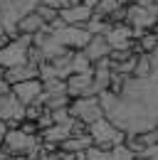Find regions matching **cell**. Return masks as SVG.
Returning <instances> with one entry per match:
<instances>
[{
  "label": "cell",
  "instance_id": "6da1fadb",
  "mask_svg": "<svg viewBox=\"0 0 158 160\" xmlns=\"http://www.w3.org/2000/svg\"><path fill=\"white\" fill-rule=\"evenodd\" d=\"M156 89H158L156 77H148V79L129 77L126 84L121 86V91L116 94L118 101L114 111L106 113L104 118L126 136L156 131V111H158Z\"/></svg>",
  "mask_w": 158,
  "mask_h": 160
},
{
  "label": "cell",
  "instance_id": "7a4b0ae2",
  "mask_svg": "<svg viewBox=\"0 0 158 160\" xmlns=\"http://www.w3.org/2000/svg\"><path fill=\"white\" fill-rule=\"evenodd\" d=\"M87 136L92 138V145H97L101 150H111L114 145H121L126 138V133L116 131L106 118H99L92 126H87Z\"/></svg>",
  "mask_w": 158,
  "mask_h": 160
},
{
  "label": "cell",
  "instance_id": "3957f363",
  "mask_svg": "<svg viewBox=\"0 0 158 160\" xmlns=\"http://www.w3.org/2000/svg\"><path fill=\"white\" fill-rule=\"evenodd\" d=\"M158 8H141V5H126V27L134 30V40H138L141 32H148V30H158Z\"/></svg>",
  "mask_w": 158,
  "mask_h": 160
},
{
  "label": "cell",
  "instance_id": "277c9868",
  "mask_svg": "<svg viewBox=\"0 0 158 160\" xmlns=\"http://www.w3.org/2000/svg\"><path fill=\"white\" fill-rule=\"evenodd\" d=\"M32 44V37L27 35H20L18 40H10L3 49H0V69H13V67H20L25 64V57H27V47Z\"/></svg>",
  "mask_w": 158,
  "mask_h": 160
},
{
  "label": "cell",
  "instance_id": "5b68a950",
  "mask_svg": "<svg viewBox=\"0 0 158 160\" xmlns=\"http://www.w3.org/2000/svg\"><path fill=\"white\" fill-rule=\"evenodd\" d=\"M67 111H69V116H72L74 121L84 123V126H92L94 121L104 118L97 96H94V99H72L69 106H67Z\"/></svg>",
  "mask_w": 158,
  "mask_h": 160
},
{
  "label": "cell",
  "instance_id": "8992f818",
  "mask_svg": "<svg viewBox=\"0 0 158 160\" xmlns=\"http://www.w3.org/2000/svg\"><path fill=\"white\" fill-rule=\"evenodd\" d=\"M52 35L57 37V42L64 47V49H72V52H82L84 44L89 42V37H92L84 27H69V25H62V27L55 30Z\"/></svg>",
  "mask_w": 158,
  "mask_h": 160
},
{
  "label": "cell",
  "instance_id": "52a82bcc",
  "mask_svg": "<svg viewBox=\"0 0 158 160\" xmlns=\"http://www.w3.org/2000/svg\"><path fill=\"white\" fill-rule=\"evenodd\" d=\"M104 37H106L111 49H129V44L134 42V30L126 25H109Z\"/></svg>",
  "mask_w": 158,
  "mask_h": 160
},
{
  "label": "cell",
  "instance_id": "ba28073f",
  "mask_svg": "<svg viewBox=\"0 0 158 160\" xmlns=\"http://www.w3.org/2000/svg\"><path fill=\"white\" fill-rule=\"evenodd\" d=\"M109 52H111V47H109V42H106L104 35H92L89 42L84 44V49H82V54L87 57L89 64H94V62H99V59H106Z\"/></svg>",
  "mask_w": 158,
  "mask_h": 160
},
{
  "label": "cell",
  "instance_id": "9c48e42d",
  "mask_svg": "<svg viewBox=\"0 0 158 160\" xmlns=\"http://www.w3.org/2000/svg\"><path fill=\"white\" fill-rule=\"evenodd\" d=\"M10 94H13L22 106H32V103L37 101V96L42 94V84H40V79L22 81V84H15V86L10 89Z\"/></svg>",
  "mask_w": 158,
  "mask_h": 160
},
{
  "label": "cell",
  "instance_id": "30bf717a",
  "mask_svg": "<svg viewBox=\"0 0 158 160\" xmlns=\"http://www.w3.org/2000/svg\"><path fill=\"white\" fill-rule=\"evenodd\" d=\"M0 121L3 123H15L20 126L22 121H25V106L20 103L13 94H8L5 101H3V108H0Z\"/></svg>",
  "mask_w": 158,
  "mask_h": 160
},
{
  "label": "cell",
  "instance_id": "8fae6325",
  "mask_svg": "<svg viewBox=\"0 0 158 160\" xmlns=\"http://www.w3.org/2000/svg\"><path fill=\"white\" fill-rule=\"evenodd\" d=\"M92 18V10L89 8H84L82 2L77 5H69V8H64V10H59V20L64 22V25H69V27H84V22Z\"/></svg>",
  "mask_w": 158,
  "mask_h": 160
},
{
  "label": "cell",
  "instance_id": "7c38bea8",
  "mask_svg": "<svg viewBox=\"0 0 158 160\" xmlns=\"http://www.w3.org/2000/svg\"><path fill=\"white\" fill-rule=\"evenodd\" d=\"M3 79L8 81L10 86L22 84V81H32V79H37V67H32V64H20V67H13V69H5V72H3Z\"/></svg>",
  "mask_w": 158,
  "mask_h": 160
},
{
  "label": "cell",
  "instance_id": "4fadbf2b",
  "mask_svg": "<svg viewBox=\"0 0 158 160\" xmlns=\"http://www.w3.org/2000/svg\"><path fill=\"white\" fill-rule=\"evenodd\" d=\"M47 25L37 18V12L32 10V12H27L22 20L18 22V35H27V37H32V35H37L40 30H45Z\"/></svg>",
  "mask_w": 158,
  "mask_h": 160
},
{
  "label": "cell",
  "instance_id": "5bb4252c",
  "mask_svg": "<svg viewBox=\"0 0 158 160\" xmlns=\"http://www.w3.org/2000/svg\"><path fill=\"white\" fill-rule=\"evenodd\" d=\"M89 145H92V138H89V136H77V138H67L64 143H59V148H57V150L77 155V153H84V150H87Z\"/></svg>",
  "mask_w": 158,
  "mask_h": 160
},
{
  "label": "cell",
  "instance_id": "9a60e30c",
  "mask_svg": "<svg viewBox=\"0 0 158 160\" xmlns=\"http://www.w3.org/2000/svg\"><path fill=\"white\" fill-rule=\"evenodd\" d=\"M138 49H141V54H148V52H156L158 49V30H148V32H141L138 35Z\"/></svg>",
  "mask_w": 158,
  "mask_h": 160
},
{
  "label": "cell",
  "instance_id": "2e32d148",
  "mask_svg": "<svg viewBox=\"0 0 158 160\" xmlns=\"http://www.w3.org/2000/svg\"><path fill=\"white\" fill-rule=\"evenodd\" d=\"M118 5H121L118 0H97V5H94V10H92V12H94L97 18H101V20H106V18H109V15L118 8Z\"/></svg>",
  "mask_w": 158,
  "mask_h": 160
},
{
  "label": "cell",
  "instance_id": "e0dca14e",
  "mask_svg": "<svg viewBox=\"0 0 158 160\" xmlns=\"http://www.w3.org/2000/svg\"><path fill=\"white\" fill-rule=\"evenodd\" d=\"M104 160H134V155H131V150L121 143V145H114L111 150H106V158Z\"/></svg>",
  "mask_w": 158,
  "mask_h": 160
},
{
  "label": "cell",
  "instance_id": "ac0fdd59",
  "mask_svg": "<svg viewBox=\"0 0 158 160\" xmlns=\"http://www.w3.org/2000/svg\"><path fill=\"white\" fill-rule=\"evenodd\" d=\"M35 12H37V18L45 22V25H52V22L59 18L57 10H52V8H45V5H37V8H35Z\"/></svg>",
  "mask_w": 158,
  "mask_h": 160
},
{
  "label": "cell",
  "instance_id": "d6986e66",
  "mask_svg": "<svg viewBox=\"0 0 158 160\" xmlns=\"http://www.w3.org/2000/svg\"><path fill=\"white\" fill-rule=\"evenodd\" d=\"M138 143L143 148H151V145H158V131H146V133H138L136 136Z\"/></svg>",
  "mask_w": 158,
  "mask_h": 160
},
{
  "label": "cell",
  "instance_id": "ffe728a7",
  "mask_svg": "<svg viewBox=\"0 0 158 160\" xmlns=\"http://www.w3.org/2000/svg\"><path fill=\"white\" fill-rule=\"evenodd\" d=\"M82 158L84 160H104L106 158V150H101V148H97V145H89V148L82 153Z\"/></svg>",
  "mask_w": 158,
  "mask_h": 160
},
{
  "label": "cell",
  "instance_id": "44dd1931",
  "mask_svg": "<svg viewBox=\"0 0 158 160\" xmlns=\"http://www.w3.org/2000/svg\"><path fill=\"white\" fill-rule=\"evenodd\" d=\"M40 5H45V8H52V10H64V8H69V0H40Z\"/></svg>",
  "mask_w": 158,
  "mask_h": 160
},
{
  "label": "cell",
  "instance_id": "7402d4cb",
  "mask_svg": "<svg viewBox=\"0 0 158 160\" xmlns=\"http://www.w3.org/2000/svg\"><path fill=\"white\" fill-rule=\"evenodd\" d=\"M18 131H20V133H25V136H37V133H40L37 126H35V123H30V121H22V123L18 126Z\"/></svg>",
  "mask_w": 158,
  "mask_h": 160
},
{
  "label": "cell",
  "instance_id": "603a6c76",
  "mask_svg": "<svg viewBox=\"0 0 158 160\" xmlns=\"http://www.w3.org/2000/svg\"><path fill=\"white\" fill-rule=\"evenodd\" d=\"M20 5L25 8V12H32V10L40 5V0H20Z\"/></svg>",
  "mask_w": 158,
  "mask_h": 160
},
{
  "label": "cell",
  "instance_id": "cb8c5ba5",
  "mask_svg": "<svg viewBox=\"0 0 158 160\" xmlns=\"http://www.w3.org/2000/svg\"><path fill=\"white\" fill-rule=\"evenodd\" d=\"M10 89H13V86H10L8 81L0 77V96H8V94H10Z\"/></svg>",
  "mask_w": 158,
  "mask_h": 160
},
{
  "label": "cell",
  "instance_id": "d4e9b609",
  "mask_svg": "<svg viewBox=\"0 0 158 160\" xmlns=\"http://www.w3.org/2000/svg\"><path fill=\"white\" fill-rule=\"evenodd\" d=\"M3 101H5V96H0V108H3Z\"/></svg>",
  "mask_w": 158,
  "mask_h": 160
},
{
  "label": "cell",
  "instance_id": "484cf974",
  "mask_svg": "<svg viewBox=\"0 0 158 160\" xmlns=\"http://www.w3.org/2000/svg\"><path fill=\"white\" fill-rule=\"evenodd\" d=\"M0 77H3V69H0Z\"/></svg>",
  "mask_w": 158,
  "mask_h": 160
},
{
  "label": "cell",
  "instance_id": "4316f807",
  "mask_svg": "<svg viewBox=\"0 0 158 160\" xmlns=\"http://www.w3.org/2000/svg\"><path fill=\"white\" fill-rule=\"evenodd\" d=\"M8 160H13V158H8Z\"/></svg>",
  "mask_w": 158,
  "mask_h": 160
}]
</instances>
